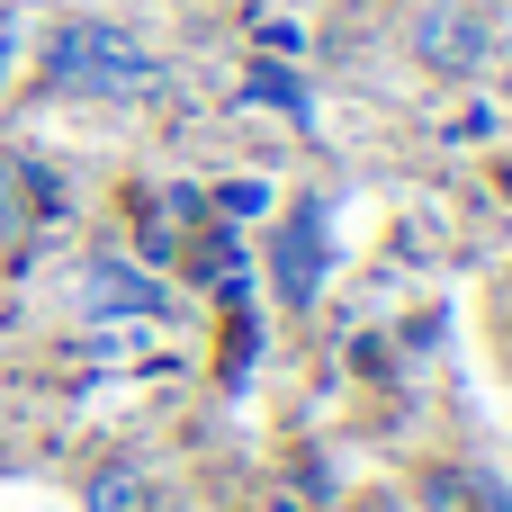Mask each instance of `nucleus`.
I'll list each match as a JSON object with an SVG mask.
<instances>
[{"mask_svg":"<svg viewBox=\"0 0 512 512\" xmlns=\"http://www.w3.org/2000/svg\"><path fill=\"white\" fill-rule=\"evenodd\" d=\"M405 45H414V63H423L432 81H468V72H486V54H495L486 18H477V9H459V0H432V9H414Z\"/></svg>","mask_w":512,"mask_h":512,"instance_id":"2","label":"nucleus"},{"mask_svg":"<svg viewBox=\"0 0 512 512\" xmlns=\"http://www.w3.org/2000/svg\"><path fill=\"white\" fill-rule=\"evenodd\" d=\"M72 306H81V324H153L162 315V279L135 270V261H81Z\"/></svg>","mask_w":512,"mask_h":512,"instance_id":"3","label":"nucleus"},{"mask_svg":"<svg viewBox=\"0 0 512 512\" xmlns=\"http://www.w3.org/2000/svg\"><path fill=\"white\" fill-rule=\"evenodd\" d=\"M225 207H234V216H261V207H270V189H261V180H243V189H225Z\"/></svg>","mask_w":512,"mask_h":512,"instance_id":"7","label":"nucleus"},{"mask_svg":"<svg viewBox=\"0 0 512 512\" xmlns=\"http://www.w3.org/2000/svg\"><path fill=\"white\" fill-rule=\"evenodd\" d=\"M153 512H180V504H153Z\"/></svg>","mask_w":512,"mask_h":512,"instance_id":"8","label":"nucleus"},{"mask_svg":"<svg viewBox=\"0 0 512 512\" xmlns=\"http://www.w3.org/2000/svg\"><path fill=\"white\" fill-rule=\"evenodd\" d=\"M162 81H171V63L117 18H72L45 45V90H63V99H153Z\"/></svg>","mask_w":512,"mask_h":512,"instance_id":"1","label":"nucleus"},{"mask_svg":"<svg viewBox=\"0 0 512 512\" xmlns=\"http://www.w3.org/2000/svg\"><path fill=\"white\" fill-rule=\"evenodd\" d=\"M324 261H333L324 207H297V216L279 225V297H288V306H306V297L324 288Z\"/></svg>","mask_w":512,"mask_h":512,"instance_id":"4","label":"nucleus"},{"mask_svg":"<svg viewBox=\"0 0 512 512\" xmlns=\"http://www.w3.org/2000/svg\"><path fill=\"white\" fill-rule=\"evenodd\" d=\"M9 72H18V0H0V90H9Z\"/></svg>","mask_w":512,"mask_h":512,"instance_id":"6","label":"nucleus"},{"mask_svg":"<svg viewBox=\"0 0 512 512\" xmlns=\"http://www.w3.org/2000/svg\"><path fill=\"white\" fill-rule=\"evenodd\" d=\"M162 495L144 486V468H108L99 486H90V512H153Z\"/></svg>","mask_w":512,"mask_h":512,"instance_id":"5","label":"nucleus"}]
</instances>
